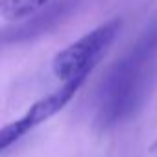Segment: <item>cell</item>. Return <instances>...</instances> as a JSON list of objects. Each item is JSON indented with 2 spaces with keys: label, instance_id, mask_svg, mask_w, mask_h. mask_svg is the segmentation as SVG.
<instances>
[{
  "label": "cell",
  "instance_id": "obj_1",
  "mask_svg": "<svg viewBox=\"0 0 157 157\" xmlns=\"http://www.w3.org/2000/svg\"><path fill=\"white\" fill-rule=\"evenodd\" d=\"M157 67V24L109 68L96 93V126L105 131L128 120L146 100Z\"/></svg>",
  "mask_w": 157,
  "mask_h": 157
},
{
  "label": "cell",
  "instance_id": "obj_2",
  "mask_svg": "<svg viewBox=\"0 0 157 157\" xmlns=\"http://www.w3.org/2000/svg\"><path fill=\"white\" fill-rule=\"evenodd\" d=\"M122 21L120 19H111L98 28L87 32L78 41L63 48L61 52L56 54L52 61V70L59 80L65 83L72 78L80 76L85 70H93L102 57V54L113 44L117 35L120 33Z\"/></svg>",
  "mask_w": 157,
  "mask_h": 157
},
{
  "label": "cell",
  "instance_id": "obj_3",
  "mask_svg": "<svg viewBox=\"0 0 157 157\" xmlns=\"http://www.w3.org/2000/svg\"><path fill=\"white\" fill-rule=\"evenodd\" d=\"M89 74H91V70H85L80 76L65 82L59 89H56L54 93H50L44 98H41L39 102H35L19 120L4 126L2 131H0V151H6L10 146H13L17 140H21L26 133H30L35 126L46 122L56 113H59L74 98V94L80 91V87L85 83Z\"/></svg>",
  "mask_w": 157,
  "mask_h": 157
},
{
  "label": "cell",
  "instance_id": "obj_4",
  "mask_svg": "<svg viewBox=\"0 0 157 157\" xmlns=\"http://www.w3.org/2000/svg\"><path fill=\"white\" fill-rule=\"evenodd\" d=\"M80 0H54L46 8L39 10L37 13L30 15L28 19L8 24L2 30V44H22L30 41H37L56 28H59L78 8Z\"/></svg>",
  "mask_w": 157,
  "mask_h": 157
},
{
  "label": "cell",
  "instance_id": "obj_5",
  "mask_svg": "<svg viewBox=\"0 0 157 157\" xmlns=\"http://www.w3.org/2000/svg\"><path fill=\"white\" fill-rule=\"evenodd\" d=\"M52 2L54 0H2L0 13L8 21H22Z\"/></svg>",
  "mask_w": 157,
  "mask_h": 157
},
{
  "label": "cell",
  "instance_id": "obj_6",
  "mask_svg": "<svg viewBox=\"0 0 157 157\" xmlns=\"http://www.w3.org/2000/svg\"><path fill=\"white\" fill-rule=\"evenodd\" d=\"M153 151H155V153H157V142H155V146H153Z\"/></svg>",
  "mask_w": 157,
  "mask_h": 157
}]
</instances>
